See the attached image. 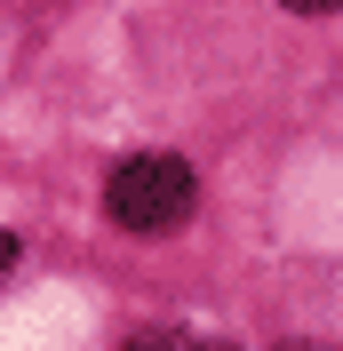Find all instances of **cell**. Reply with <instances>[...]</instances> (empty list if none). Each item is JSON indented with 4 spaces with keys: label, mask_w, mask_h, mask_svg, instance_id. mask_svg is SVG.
<instances>
[{
    "label": "cell",
    "mask_w": 343,
    "mask_h": 351,
    "mask_svg": "<svg viewBox=\"0 0 343 351\" xmlns=\"http://www.w3.org/2000/svg\"><path fill=\"white\" fill-rule=\"evenodd\" d=\"M279 8H296V16H327V8H343V0H279Z\"/></svg>",
    "instance_id": "7a4b0ae2"
},
{
    "label": "cell",
    "mask_w": 343,
    "mask_h": 351,
    "mask_svg": "<svg viewBox=\"0 0 343 351\" xmlns=\"http://www.w3.org/2000/svg\"><path fill=\"white\" fill-rule=\"evenodd\" d=\"M8 263H16V240H8V232H0V271H8Z\"/></svg>",
    "instance_id": "277c9868"
},
{
    "label": "cell",
    "mask_w": 343,
    "mask_h": 351,
    "mask_svg": "<svg viewBox=\"0 0 343 351\" xmlns=\"http://www.w3.org/2000/svg\"><path fill=\"white\" fill-rule=\"evenodd\" d=\"M287 351H327V343H287Z\"/></svg>",
    "instance_id": "8992f818"
},
{
    "label": "cell",
    "mask_w": 343,
    "mask_h": 351,
    "mask_svg": "<svg viewBox=\"0 0 343 351\" xmlns=\"http://www.w3.org/2000/svg\"><path fill=\"white\" fill-rule=\"evenodd\" d=\"M176 351H232V343H192V335H168Z\"/></svg>",
    "instance_id": "3957f363"
},
{
    "label": "cell",
    "mask_w": 343,
    "mask_h": 351,
    "mask_svg": "<svg viewBox=\"0 0 343 351\" xmlns=\"http://www.w3.org/2000/svg\"><path fill=\"white\" fill-rule=\"evenodd\" d=\"M136 351H176V343H168V335H160V343H136Z\"/></svg>",
    "instance_id": "5b68a950"
},
{
    "label": "cell",
    "mask_w": 343,
    "mask_h": 351,
    "mask_svg": "<svg viewBox=\"0 0 343 351\" xmlns=\"http://www.w3.org/2000/svg\"><path fill=\"white\" fill-rule=\"evenodd\" d=\"M104 208H112V223H128V232H168V223L192 216V168L176 152H136V160L112 168Z\"/></svg>",
    "instance_id": "6da1fadb"
}]
</instances>
